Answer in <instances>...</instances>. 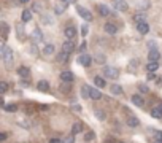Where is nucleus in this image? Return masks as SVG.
I'll return each instance as SVG.
<instances>
[{
    "mask_svg": "<svg viewBox=\"0 0 162 143\" xmlns=\"http://www.w3.org/2000/svg\"><path fill=\"white\" fill-rule=\"evenodd\" d=\"M102 73H103L105 78H108V80H116L119 76V70L116 67H111V65H105Z\"/></svg>",
    "mask_w": 162,
    "mask_h": 143,
    "instance_id": "nucleus-2",
    "label": "nucleus"
},
{
    "mask_svg": "<svg viewBox=\"0 0 162 143\" xmlns=\"http://www.w3.org/2000/svg\"><path fill=\"white\" fill-rule=\"evenodd\" d=\"M16 30H18V34H19V38H22V35H24V34H22V24L16 26Z\"/></svg>",
    "mask_w": 162,
    "mask_h": 143,
    "instance_id": "nucleus-44",
    "label": "nucleus"
},
{
    "mask_svg": "<svg viewBox=\"0 0 162 143\" xmlns=\"http://www.w3.org/2000/svg\"><path fill=\"white\" fill-rule=\"evenodd\" d=\"M156 78V73H149L148 75V80H154Z\"/></svg>",
    "mask_w": 162,
    "mask_h": 143,
    "instance_id": "nucleus-50",
    "label": "nucleus"
},
{
    "mask_svg": "<svg viewBox=\"0 0 162 143\" xmlns=\"http://www.w3.org/2000/svg\"><path fill=\"white\" fill-rule=\"evenodd\" d=\"M94 138H96V132L94 130H87L84 134V141H92Z\"/></svg>",
    "mask_w": 162,
    "mask_h": 143,
    "instance_id": "nucleus-31",
    "label": "nucleus"
},
{
    "mask_svg": "<svg viewBox=\"0 0 162 143\" xmlns=\"http://www.w3.org/2000/svg\"><path fill=\"white\" fill-rule=\"evenodd\" d=\"M126 123H127V126L129 127H138L140 126V119H138L137 116H127V119H126Z\"/></svg>",
    "mask_w": 162,
    "mask_h": 143,
    "instance_id": "nucleus-14",
    "label": "nucleus"
},
{
    "mask_svg": "<svg viewBox=\"0 0 162 143\" xmlns=\"http://www.w3.org/2000/svg\"><path fill=\"white\" fill-rule=\"evenodd\" d=\"M7 91H8V83L7 81H2L0 83V94H5Z\"/></svg>",
    "mask_w": 162,
    "mask_h": 143,
    "instance_id": "nucleus-36",
    "label": "nucleus"
},
{
    "mask_svg": "<svg viewBox=\"0 0 162 143\" xmlns=\"http://www.w3.org/2000/svg\"><path fill=\"white\" fill-rule=\"evenodd\" d=\"M56 53V48H54V45H44V48H43V54L44 56H53V54Z\"/></svg>",
    "mask_w": 162,
    "mask_h": 143,
    "instance_id": "nucleus-23",
    "label": "nucleus"
},
{
    "mask_svg": "<svg viewBox=\"0 0 162 143\" xmlns=\"http://www.w3.org/2000/svg\"><path fill=\"white\" fill-rule=\"evenodd\" d=\"M80 49H81V51H84V49H86V41H83V43H81V46H80Z\"/></svg>",
    "mask_w": 162,
    "mask_h": 143,
    "instance_id": "nucleus-49",
    "label": "nucleus"
},
{
    "mask_svg": "<svg viewBox=\"0 0 162 143\" xmlns=\"http://www.w3.org/2000/svg\"><path fill=\"white\" fill-rule=\"evenodd\" d=\"M149 134L154 137V140H162V130L157 129H149Z\"/></svg>",
    "mask_w": 162,
    "mask_h": 143,
    "instance_id": "nucleus-30",
    "label": "nucleus"
},
{
    "mask_svg": "<svg viewBox=\"0 0 162 143\" xmlns=\"http://www.w3.org/2000/svg\"><path fill=\"white\" fill-rule=\"evenodd\" d=\"M0 26H2V38H3V40H7L8 32H10V27H8V24H7V23H2Z\"/></svg>",
    "mask_w": 162,
    "mask_h": 143,
    "instance_id": "nucleus-29",
    "label": "nucleus"
},
{
    "mask_svg": "<svg viewBox=\"0 0 162 143\" xmlns=\"http://www.w3.org/2000/svg\"><path fill=\"white\" fill-rule=\"evenodd\" d=\"M41 7H43V5H41L40 2H35V3L32 5V10H33V11H37V13H38V11H41Z\"/></svg>",
    "mask_w": 162,
    "mask_h": 143,
    "instance_id": "nucleus-38",
    "label": "nucleus"
},
{
    "mask_svg": "<svg viewBox=\"0 0 162 143\" xmlns=\"http://www.w3.org/2000/svg\"><path fill=\"white\" fill-rule=\"evenodd\" d=\"M19 126H21V127L29 129V127H30V123H29V121H19Z\"/></svg>",
    "mask_w": 162,
    "mask_h": 143,
    "instance_id": "nucleus-43",
    "label": "nucleus"
},
{
    "mask_svg": "<svg viewBox=\"0 0 162 143\" xmlns=\"http://www.w3.org/2000/svg\"><path fill=\"white\" fill-rule=\"evenodd\" d=\"M43 23L44 24H53V19L48 18V16H43Z\"/></svg>",
    "mask_w": 162,
    "mask_h": 143,
    "instance_id": "nucleus-45",
    "label": "nucleus"
},
{
    "mask_svg": "<svg viewBox=\"0 0 162 143\" xmlns=\"http://www.w3.org/2000/svg\"><path fill=\"white\" fill-rule=\"evenodd\" d=\"M133 21H135L137 24H138V23H143V21H145V14H140V13H137L135 16H133Z\"/></svg>",
    "mask_w": 162,
    "mask_h": 143,
    "instance_id": "nucleus-37",
    "label": "nucleus"
},
{
    "mask_svg": "<svg viewBox=\"0 0 162 143\" xmlns=\"http://www.w3.org/2000/svg\"><path fill=\"white\" fill-rule=\"evenodd\" d=\"M159 107H160V108H162V103H160V105H159Z\"/></svg>",
    "mask_w": 162,
    "mask_h": 143,
    "instance_id": "nucleus-54",
    "label": "nucleus"
},
{
    "mask_svg": "<svg viewBox=\"0 0 162 143\" xmlns=\"http://www.w3.org/2000/svg\"><path fill=\"white\" fill-rule=\"evenodd\" d=\"M103 29H105V32H107L108 35H115L116 32H118V27H116L113 23H107V24H105V27H103Z\"/></svg>",
    "mask_w": 162,
    "mask_h": 143,
    "instance_id": "nucleus-19",
    "label": "nucleus"
},
{
    "mask_svg": "<svg viewBox=\"0 0 162 143\" xmlns=\"http://www.w3.org/2000/svg\"><path fill=\"white\" fill-rule=\"evenodd\" d=\"M130 100H132V103L135 107H138V108H142L143 105H145V99L140 96V94H135V96H132L130 97Z\"/></svg>",
    "mask_w": 162,
    "mask_h": 143,
    "instance_id": "nucleus-10",
    "label": "nucleus"
},
{
    "mask_svg": "<svg viewBox=\"0 0 162 143\" xmlns=\"http://www.w3.org/2000/svg\"><path fill=\"white\" fill-rule=\"evenodd\" d=\"M94 84H96L97 87H102V89H103V87L107 86V81H105V76H103V78H102V76H96V78H94Z\"/></svg>",
    "mask_w": 162,
    "mask_h": 143,
    "instance_id": "nucleus-24",
    "label": "nucleus"
},
{
    "mask_svg": "<svg viewBox=\"0 0 162 143\" xmlns=\"http://www.w3.org/2000/svg\"><path fill=\"white\" fill-rule=\"evenodd\" d=\"M151 116L154 118V119H160L162 118V108L160 107H154V108H151Z\"/></svg>",
    "mask_w": 162,
    "mask_h": 143,
    "instance_id": "nucleus-22",
    "label": "nucleus"
},
{
    "mask_svg": "<svg viewBox=\"0 0 162 143\" xmlns=\"http://www.w3.org/2000/svg\"><path fill=\"white\" fill-rule=\"evenodd\" d=\"M153 143H162V140H154Z\"/></svg>",
    "mask_w": 162,
    "mask_h": 143,
    "instance_id": "nucleus-53",
    "label": "nucleus"
},
{
    "mask_svg": "<svg viewBox=\"0 0 162 143\" xmlns=\"http://www.w3.org/2000/svg\"><path fill=\"white\" fill-rule=\"evenodd\" d=\"M111 5L115 7V10H118V11H121V13H124V11L129 10V5H127V2H124V0H113Z\"/></svg>",
    "mask_w": 162,
    "mask_h": 143,
    "instance_id": "nucleus-4",
    "label": "nucleus"
},
{
    "mask_svg": "<svg viewBox=\"0 0 162 143\" xmlns=\"http://www.w3.org/2000/svg\"><path fill=\"white\" fill-rule=\"evenodd\" d=\"M49 143H62V141H60L59 138H51V140H49Z\"/></svg>",
    "mask_w": 162,
    "mask_h": 143,
    "instance_id": "nucleus-48",
    "label": "nucleus"
},
{
    "mask_svg": "<svg viewBox=\"0 0 162 143\" xmlns=\"http://www.w3.org/2000/svg\"><path fill=\"white\" fill-rule=\"evenodd\" d=\"M148 8H149V2H148V0H145V2L138 3V10H142V11H146Z\"/></svg>",
    "mask_w": 162,
    "mask_h": 143,
    "instance_id": "nucleus-34",
    "label": "nucleus"
},
{
    "mask_svg": "<svg viewBox=\"0 0 162 143\" xmlns=\"http://www.w3.org/2000/svg\"><path fill=\"white\" fill-rule=\"evenodd\" d=\"M60 80H62L64 83H72V81L75 80V75L72 73V72H62V73H60Z\"/></svg>",
    "mask_w": 162,
    "mask_h": 143,
    "instance_id": "nucleus-15",
    "label": "nucleus"
},
{
    "mask_svg": "<svg viewBox=\"0 0 162 143\" xmlns=\"http://www.w3.org/2000/svg\"><path fill=\"white\" fill-rule=\"evenodd\" d=\"M159 59H160V53L157 51V49H156V48L149 49V53H148V60H153V62H157Z\"/></svg>",
    "mask_w": 162,
    "mask_h": 143,
    "instance_id": "nucleus-12",
    "label": "nucleus"
},
{
    "mask_svg": "<svg viewBox=\"0 0 162 143\" xmlns=\"http://www.w3.org/2000/svg\"><path fill=\"white\" fill-rule=\"evenodd\" d=\"M140 68V60L138 59H132L129 64H127V72L129 73H137V70Z\"/></svg>",
    "mask_w": 162,
    "mask_h": 143,
    "instance_id": "nucleus-7",
    "label": "nucleus"
},
{
    "mask_svg": "<svg viewBox=\"0 0 162 143\" xmlns=\"http://www.w3.org/2000/svg\"><path fill=\"white\" fill-rule=\"evenodd\" d=\"M76 11H78V14H80V16H81L83 19L86 21V23H91V21L94 19L92 13L89 11V10H86L84 7H80V5H76Z\"/></svg>",
    "mask_w": 162,
    "mask_h": 143,
    "instance_id": "nucleus-3",
    "label": "nucleus"
},
{
    "mask_svg": "<svg viewBox=\"0 0 162 143\" xmlns=\"http://www.w3.org/2000/svg\"><path fill=\"white\" fill-rule=\"evenodd\" d=\"M92 60H94V57L89 56V54H81V56L78 57V62H80L83 67H91Z\"/></svg>",
    "mask_w": 162,
    "mask_h": 143,
    "instance_id": "nucleus-6",
    "label": "nucleus"
},
{
    "mask_svg": "<svg viewBox=\"0 0 162 143\" xmlns=\"http://www.w3.org/2000/svg\"><path fill=\"white\" fill-rule=\"evenodd\" d=\"M96 116H97L99 119H102V121H103L105 118H107V114H105V113L102 111V110H97V111H96Z\"/></svg>",
    "mask_w": 162,
    "mask_h": 143,
    "instance_id": "nucleus-40",
    "label": "nucleus"
},
{
    "mask_svg": "<svg viewBox=\"0 0 162 143\" xmlns=\"http://www.w3.org/2000/svg\"><path fill=\"white\" fill-rule=\"evenodd\" d=\"M137 30H138V34H140V35H146L149 32V26L145 23V21H143V23H138L137 24Z\"/></svg>",
    "mask_w": 162,
    "mask_h": 143,
    "instance_id": "nucleus-17",
    "label": "nucleus"
},
{
    "mask_svg": "<svg viewBox=\"0 0 162 143\" xmlns=\"http://www.w3.org/2000/svg\"><path fill=\"white\" fill-rule=\"evenodd\" d=\"M30 40L33 45H38V43H41L43 41V32L40 29H35V30H32V34H30Z\"/></svg>",
    "mask_w": 162,
    "mask_h": 143,
    "instance_id": "nucleus-5",
    "label": "nucleus"
},
{
    "mask_svg": "<svg viewBox=\"0 0 162 143\" xmlns=\"http://www.w3.org/2000/svg\"><path fill=\"white\" fill-rule=\"evenodd\" d=\"M62 49H64V51H67V53H73L75 49H76V45L72 40H67V41H64Z\"/></svg>",
    "mask_w": 162,
    "mask_h": 143,
    "instance_id": "nucleus-18",
    "label": "nucleus"
},
{
    "mask_svg": "<svg viewBox=\"0 0 162 143\" xmlns=\"http://www.w3.org/2000/svg\"><path fill=\"white\" fill-rule=\"evenodd\" d=\"M99 13H100V16H110L111 10L107 7V5H99Z\"/></svg>",
    "mask_w": 162,
    "mask_h": 143,
    "instance_id": "nucleus-27",
    "label": "nucleus"
},
{
    "mask_svg": "<svg viewBox=\"0 0 162 143\" xmlns=\"http://www.w3.org/2000/svg\"><path fill=\"white\" fill-rule=\"evenodd\" d=\"M18 2H19V3H27L29 0H18Z\"/></svg>",
    "mask_w": 162,
    "mask_h": 143,
    "instance_id": "nucleus-52",
    "label": "nucleus"
},
{
    "mask_svg": "<svg viewBox=\"0 0 162 143\" xmlns=\"http://www.w3.org/2000/svg\"><path fill=\"white\" fill-rule=\"evenodd\" d=\"M67 2H62V0H57V2H56V5H54V13L56 14H62L65 10H67Z\"/></svg>",
    "mask_w": 162,
    "mask_h": 143,
    "instance_id": "nucleus-8",
    "label": "nucleus"
},
{
    "mask_svg": "<svg viewBox=\"0 0 162 143\" xmlns=\"http://www.w3.org/2000/svg\"><path fill=\"white\" fill-rule=\"evenodd\" d=\"M118 143H124V141H118Z\"/></svg>",
    "mask_w": 162,
    "mask_h": 143,
    "instance_id": "nucleus-55",
    "label": "nucleus"
},
{
    "mask_svg": "<svg viewBox=\"0 0 162 143\" xmlns=\"http://www.w3.org/2000/svg\"><path fill=\"white\" fill-rule=\"evenodd\" d=\"M0 56H2V59H3L5 68L11 70V67H13V49L8 48L7 45H2L0 46Z\"/></svg>",
    "mask_w": 162,
    "mask_h": 143,
    "instance_id": "nucleus-1",
    "label": "nucleus"
},
{
    "mask_svg": "<svg viewBox=\"0 0 162 143\" xmlns=\"http://www.w3.org/2000/svg\"><path fill=\"white\" fill-rule=\"evenodd\" d=\"M83 132V123H73L72 126V134L76 135V134H81Z\"/></svg>",
    "mask_w": 162,
    "mask_h": 143,
    "instance_id": "nucleus-26",
    "label": "nucleus"
},
{
    "mask_svg": "<svg viewBox=\"0 0 162 143\" xmlns=\"http://www.w3.org/2000/svg\"><path fill=\"white\" fill-rule=\"evenodd\" d=\"M62 2H67V3H73L75 0H62Z\"/></svg>",
    "mask_w": 162,
    "mask_h": 143,
    "instance_id": "nucleus-51",
    "label": "nucleus"
},
{
    "mask_svg": "<svg viewBox=\"0 0 162 143\" xmlns=\"http://www.w3.org/2000/svg\"><path fill=\"white\" fill-rule=\"evenodd\" d=\"M62 143H75V137H73V134L69 135V137H65Z\"/></svg>",
    "mask_w": 162,
    "mask_h": 143,
    "instance_id": "nucleus-41",
    "label": "nucleus"
},
{
    "mask_svg": "<svg viewBox=\"0 0 162 143\" xmlns=\"http://www.w3.org/2000/svg\"><path fill=\"white\" fill-rule=\"evenodd\" d=\"M21 19H22V23H29V21L32 19V11L30 10H24V11L21 13Z\"/></svg>",
    "mask_w": 162,
    "mask_h": 143,
    "instance_id": "nucleus-25",
    "label": "nucleus"
},
{
    "mask_svg": "<svg viewBox=\"0 0 162 143\" xmlns=\"http://www.w3.org/2000/svg\"><path fill=\"white\" fill-rule=\"evenodd\" d=\"M18 75L21 76V78H30V68L26 67V65H21V67L18 68Z\"/></svg>",
    "mask_w": 162,
    "mask_h": 143,
    "instance_id": "nucleus-13",
    "label": "nucleus"
},
{
    "mask_svg": "<svg viewBox=\"0 0 162 143\" xmlns=\"http://www.w3.org/2000/svg\"><path fill=\"white\" fill-rule=\"evenodd\" d=\"M7 132H0V141H5V140H7Z\"/></svg>",
    "mask_w": 162,
    "mask_h": 143,
    "instance_id": "nucleus-46",
    "label": "nucleus"
},
{
    "mask_svg": "<svg viewBox=\"0 0 162 143\" xmlns=\"http://www.w3.org/2000/svg\"><path fill=\"white\" fill-rule=\"evenodd\" d=\"M70 54L72 53H67V51L62 49V51L56 56V60H57V62H69V60H70Z\"/></svg>",
    "mask_w": 162,
    "mask_h": 143,
    "instance_id": "nucleus-11",
    "label": "nucleus"
},
{
    "mask_svg": "<svg viewBox=\"0 0 162 143\" xmlns=\"http://www.w3.org/2000/svg\"><path fill=\"white\" fill-rule=\"evenodd\" d=\"M37 87H38V91H41V92H46L48 89H49V83L46 80H40L37 83Z\"/></svg>",
    "mask_w": 162,
    "mask_h": 143,
    "instance_id": "nucleus-21",
    "label": "nucleus"
},
{
    "mask_svg": "<svg viewBox=\"0 0 162 143\" xmlns=\"http://www.w3.org/2000/svg\"><path fill=\"white\" fill-rule=\"evenodd\" d=\"M64 35L67 37V40H73V38L76 37V27H73V26H69V27H65V30H64Z\"/></svg>",
    "mask_w": 162,
    "mask_h": 143,
    "instance_id": "nucleus-9",
    "label": "nucleus"
},
{
    "mask_svg": "<svg viewBox=\"0 0 162 143\" xmlns=\"http://www.w3.org/2000/svg\"><path fill=\"white\" fill-rule=\"evenodd\" d=\"M5 111H8V113H14V111H18V105H14V103H10V105H5Z\"/></svg>",
    "mask_w": 162,
    "mask_h": 143,
    "instance_id": "nucleus-33",
    "label": "nucleus"
},
{
    "mask_svg": "<svg viewBox=\"0 0 162 143\" xmlns=\"http://www.w3.org/2000/svg\"><path fill=\"white\" fill-rule=\"evenodd\" d=\"M72 110H73V111H76V113H81V105H78V103H73V105H72Z\"/></svg>",
    "mask_w": 162,
    "mask_h": 143,
    "instance_id": "nucleus-42",
    "label": "nucleus"
},
{
    "mask_svg": "<svg viewBox=\"0 0 162 143\" xmlns=\"http://www.w3.org/2000/svg\"><path fill=\"white\" fill-rule=\"evenodd\" d=\"M81 34H83V35H87V26H86V24L81 27Z\"/></svg>",
    "mask_w": 162,
    "mask_h": 143,
    "instance_id": "nucleus-47",
    "label": "nucleus"
},
{
    "mask_svg": "<svg viewBox=\"0 0 162 143\" xmlns=\"http://www.w3.org/2000/svg\"><path fill=\"white\" fill-rule=\"evenodd\" d=\"M94 59H96V62H97V64H100V65L107 62V57H105V54H100V53H97Z\"/></svg>",
    "mask_w": 162,
    "mask_h": 143,
    "instance_id": "nucleus-32",
    "label": "nucleus"
},
{
    "mask_svg": "<svg viewBox=\"0 0 162 143\" xmlns=\"http://www.w3.org/2000/svg\"><path fill=\"white\" fill-rule=\"evenodd\" d=\"M110 92H111L113 96H121V94H122V87H121L119 84H113V86L110 87Z\"/></svg>",
    "mask_w": 162,
    "mask_h": 143,
    "instance_id": "nucleus-28",
    "label": "nucleus"
},
{
    "mask_svg": "<svg viewBox=\"0 0 162 143\" xmlns=\"http://www.w3.org/2000/svg\"><path fill=\"white\" fill-rule=\"evenodd\" d=\"M89 96H91L92 100H100V99H102V92H100L97 87H89Z\"/></svg>",
    "mask_w": 162,
    "mask_h": 143,
    "instance_id": "nucleus-16",
    "label": "nucleus"
},
{
    "mask_svg": "<svg viewBox=\"0 0 162 143\" xmlns=\"http://www.w3.org/2000/svg\"><path fill=\"white\" fill-rule=\"evenodd\" d=\"M81 96L84 99H91V96H89V86H83L81 87Z\"/></svg>",
    "mask_w": 162,
    "mask_h": 143,
    "instance_id": "nucleus-35",
    "label": "nucleus"
},
{
    "mask_svg": "<svg viewBox=\"0 0 162 143\" xmlns=\"http://www.w3.org/2000/svg\"><path fill=\"white\" fill-rule=\"evenodd\" d=\"M157 68H159V62H153V60H149V62L146 64L148 73H154V72H157Z\"/></svg>",
    "mask_w": 162,
    "mask_h": 143,
    "instance_id": "nucleus-20",
    "label": "nucleus"
},
{
    "mask_svg": "<svg viewBox=\"0 0 162 143\" xmlns=\"http://www.w3.org/2000/svg\"><path fill=\"white\" fill-rule=\"evenodd\" d=\"M138 89H140V92H143V94H148V92H149V87L146 84H140V86H138Z\"/></svg>",
    "mask_w": 162,
    "mask_h": 143,
    "instance_id": "nucleus-39",
    "label": "nucleus"
}]
</instances>
